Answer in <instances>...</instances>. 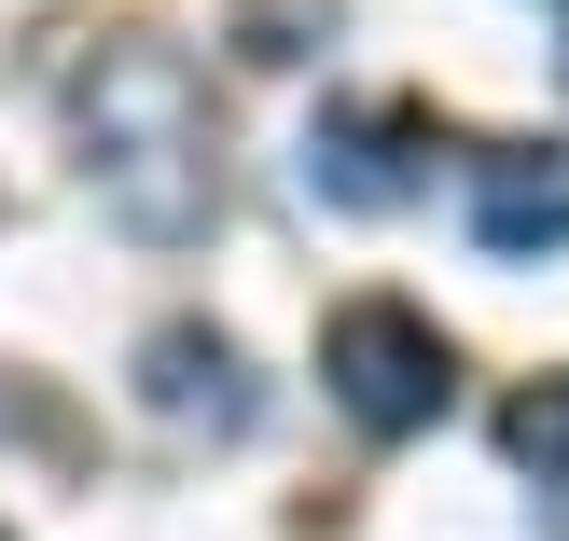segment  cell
<instances>
[{
  "instance_id": "6da1fadb",
  "label": "cell",
  "mask_w": 569,
  "mask_h": 541,
  "mask_svg": "<svg viewBox=\"0 0 569 541\" xmlns=\"http://www.w3.org/2000/svg\"><path fill=\"white\" fill-rule=\"evenodd\" d=\"M70 126H83V181H98V209L126 222L139 250H181L194 222L222 209L209 83H194L181 42H98L83 83H70Z\"/></svg>"
},
{
  "instance_id": "7a4b0ae2",
  "label": "cell",
  "mask_w": 569,
  "mask_h": 541,
  "mask_svg": "<svg viewBox=\"0 0 569 541\" xmlns=\"http://www.w3.org/2000/svg\"><path fill=\"white\" fill-rule=\"evenodd\" d=\"M320 375H333V403L361 417L376 444H403V431H431L445 417V333L417 320V305H389V292H361V305H333V333H320Z\"/></svg>"
},
{
  "instance_id": "3957f363",
  "label": "cell",
  "mask_w": 569,
  "mask_h": 541,
  "mask_svg": "<svg viewBox=\"0 0 569 541\" xmlns=\"http://www.w3.org/2000/svg\"><path fill=\"white\" fill-rule=\"evenodd\" d=\"M472 250L500 264L569 250V153H472Z\"/></svg>"
},
{
  "instance_id": "277c9868",
  "label": "cell",
  "mask_w": 569,
  "mask_h": 541,
  "mask_svg": "<svg viewBox=\"0 0 569 541\" xmlns=\"http://www.w3.org/2000/svg\"><path fill=\"white\" fill-rule=\"evenodd\" d=\"M417 111H320V139H306V194L320 209H403L417 194Z\"/></svg>"
},
{
  "instance_id": "5b68a950",
  "label": "cell",
  "mask_w": 569,
  "mask_h": 541,
  "mask_svg": "<svg viewBox=\"0 0 569 541\" xmlns=\"http://www.w3.org/2000/svg\"><path fill=\"white\" fill-rule=\"evenodd\" d=\"M139 403H153L167 431H250V375H237V348H222V333H194V320H167L153 348H139Z\"/></svg>"
},
{
  "instance_id": "8992f818",
  "label": "cell",
  "mask_w": 569,
  "mask_h": 541,
  "mask_svg": "<svg viewBox=\"0 0 569 541\" xmlns=\"http://www.w3.org/2000/svg\"><path fill=\"white\" fill-rule=\"evenodd\" d=\"M500 444H515L542 487H569V375H556V389H528V403H500Z\"/></svg>"
},
{
  "instance_id": "52a82bcc",
  "label": "cell",
  "mask_w": 569,
  "mask_h": 541,
  "mask_svg": "<svg viewBox=\"0 0 569 541\" xmlns=\"http://www.w3.org/2000/svg\"><path fill=\"white\" fill-rule=\"evenodd\" d=\"M306 28H333V0H250V56H306Z\"/></svg>"
}]
</instances>
